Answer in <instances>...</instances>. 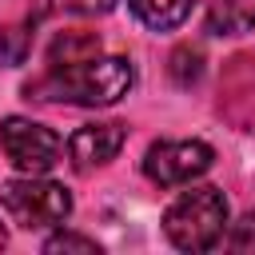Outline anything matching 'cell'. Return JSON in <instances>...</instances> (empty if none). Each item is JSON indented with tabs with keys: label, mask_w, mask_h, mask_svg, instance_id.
Wrapping results in <instances>:
<instances>
[{
	"label": "cell",
	"mask_w": 255,
	"mask_h": 255,
	"mask_svg": "<svg viewBox=\"0 0 255 255\" xmlns=\"http://www.w3.org/2000/svg\"><path fill=\"white\" fill-rule=\"evenodd\" d=\"M227 231V195L219 187H191L163 211V235L179 251H211Z\"/></svg>",
	"instance_id": "2"
},
{
	"label": "cell",
	"mask_w": 255,
	"mask_h": 255,
	"mask_svg": "<svg viewBox=\"0 0 255 255\" xmlns=\"http://www.w3.org/2000/svg\"><path fill=\"white\" fill-rule=\"evenodd\" d=\"M0 147L8 155V163L24 175H44L60 163V151H64V139L36 124V120H24V116H8L0 124Z\"/></svg>",
	"instance_id": "4"
},
{
	"label": "cell",
	"mask_w": 255,
	"mask_h": 255,
	"mask_svg": "<svg viewBox=\"0 0 255 255\" xmlns=\"http://www.w3.org/2000/svg\"><path fill=\"white\" fill-rule=\"evenodd\" d=\"M88 56H100L96 32H64L48 48V64H72V60H88Z\"/></svg>",
	"instance_id": "10"
},
{
	"label": "cell",
	"mask_w": 255,
	"mask_h": 255,
	"mask_svg": "<svg viewBox=\"0 0 255 255\" xmlns=\"http://www.w3.org/2000/svg\"><path fill=\"white\" fill-rule=\"evenodd\" d=\"M255 28V0H207V32L239 36Z\"/></svg>",
	"instance_id": "7"
},
{
	"label": "cell",
	"mask_w": 255,
	"mask_h": 255,
	"mask_svg": "<svg viewBox=\"0 0 255 255\" xmlns=\"http://www.w3.org/2000/svg\"><path fill=\"white\" fill-rule=\"evenodd\" d=\"M128 4H131V16L151 32H171L191 12V0H128Z\"/></svg>",
	"instance_id": "8"
},
{
	"label": "cell",
	"mask_w": 255,
	"mask_h": 255,
	"mask_svg": "<svg viewBox=\"0 0 255 255\" xmlns=\"http://www.w3.org/2000/svg\"><path fill=\"white\" fill-rule=\"evenodd\" d=\"M227 247L239 255H255V211H247L239 223H231L227 231Z\"/></svg>",
	"instance_id": "14"
},
{
	"label": "cell",
	"mask_w": 255,
	"mask_h": 255,
	"mask_svg": "<svg viewBox=\"0 0 255 255\" xmlns=\"http://www.w3.org/2000/svg\"><path fill=\"white\" fill-rule=\"evenodd\" d=\"M0 207L12 215L16 227L24 231H40V227H60L72 215V195L64 183L40 179V175H24L0 187Z\"/></svg>",
	"instance_id": "3"
},
{
	"label": "cell",
	"mask_w": 255,
	"mask_h": 255,
	"mask_svg": "<svg viewBox=\"0 0 255 255\" xmlns=\"http://www.w3.org/2000/svg\"><path fill=\"white\" fill-rule=\"evenodd\" d=\"M199 76H203V56H199V48H175V56H171V80H175L179 88H191Z\"/></svg>",
	"instance_id": "12"
},
{
	"label": "cell",
	"mask_w": 255,
	"mask_h": 255,
	"mask_svg": "<svg viewBox=\"0 0 255 255\" xmlns=\"http://www.w3.org/2000/svg\"><path fill=\"white\" fill-rule=\"evenodd\" d=\"M124 139H128L124 124H84V128H76L72 139H68V159H72L76 171L104 167V163H112V159L120 155Z\"/></svg>",
	"instance_id": "6"
},
{
	"label": "cell",
	"mask_w": 255,
	"mask_h": 255,
	"mask_svg": "<svg viewBox=\"0 0 255 255\" xmlns=\"http://www.w3.org/2000/svg\"><path fill=\"white\" fill-rule=\"evenodd\" d=\"M120 0H32L28 20L32 24H44V20H56V16H104Z\"/></svg>",
	"instance_id": "9"
},
{
	"label": "cell",
	"mask_w": 255,
	"mask_h": 255,
	"mask_svg": "<svg viewBox=\"0 0 255 255\" xmlns=\"http://www.w3.org/2000/svg\"><path fill=\"white\" fill-rule=\"evenodd\" d=\"M135 84V72L124 56H88L72 64H48L44 76L24 84L28 100L40 104H76V108H108L120 104Z\"/></svg>",
	"instance_id": "1"
},
{
	"label": "cell",
	"mask_w": 255,
	"mask_h": 255,
	"mask_svg": "<svg viewBox=\"0 0 255 255\" xmlns=\"http://www.w3.org/2000/svg\"><path fill=\"white\" fill-rule=\"evenodd\" d=\"M44 251H84V255H96L100 243L88 239V235H76V231H56L44 239Z\"/></svg>",
	"instance_id": "13"
},
{
	"label": "cell",
	"mask_w": 255,
	"mask_h": 255,
	"mask_svg": "<svg viewBox=\"0 0 255 255\" xmlns=\"http://www.w3.org/2000/svg\"><path fill=\"white\" fill-rule=\"evenodd\" d=\"M32 20L20 24V28H0V64H24L28 60V48H32Z\"/></svg>",
	"instance_id": "11"
},
{
	"label": "cell",
	"mask_w": 255,
	"mask_h": 255,
	"mask_svg": "<svg viewBox=\"0 0 255 255\" xmlns=\"http://www.w3.org/2000/svg\"><path fill=\"white\" fill-rule=\"evenodd\" d=\"M215 163V151L203 139H159L143 155V175L159 187H183Z\"/></svg>",
	"instance_id": "5"
},
{
	"label": "cell",
	"mask_w": 255,
	"mask_h": 255,
	"mask_svg": "<svg viewBox=\"0 0 255 255\" xmlns=\"http://www.w3.org/2000/svg\"><path fill=\"white\" fill-rule=\"evenodd\" d=\"M4 243H8V235H4V227H0V247H4Z\"/></svg>",
	"instance_id": "15"
}]
</instances>
